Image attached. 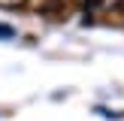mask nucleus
Segmentation results:
<instances>
[{
	"label": "nucleus",
	"instance_id": "obj_1",
	"mask_svg": "<svg viewBox=\"0 0 124 121\" xmlns=\"http://www.w3.org/2000/svg\"><path fill=\"white\" fill-rule=\"evenodd\" d=\"M79 6V0H39V12L48 18H67L73 15Z\"/></svg>",
	"mask_w": 124,
	"mask_h": 121
},
{
	"label": "nucleus",
	"instance_id": "obj_4",
	"mask_svg": "<svg viewBox=\"0 0 124 121\" xmlns=\"http://www.w3.org/2000/svg\"><path fill=\"white\" fill-rule=\"evenodd\" d=\"M15 36V27H9V24H0V39H12Z\"/></svg>",
	"mask_w": 124,
	"mask_h": 121
},
{
	"label": "nucleus",
	"instance_id": "obj_3",
	"mask_svg": "<svg viewBox=\"0 0 124 121\" xmlns=\"http://www.w3.org/2000/svg\"><path fill=\"white\" fill-rule=\"evenodd\" d=\"M109 9H112L118 18H124V0H109Z\"/></svg>",
	"mask_w": 124,
	"mask_h": 121
},
{
	"label": "nucleus",
	"instance_id": "obj_5",
	"mask_svg": "<svg viewBox=\"0 0 124 121\" xmlns=\"http://www.w3.org/2000/svg\"><path fill=\"white\" fill-rule=\"evenodd\" d=\"M82 3H85V9H97V6L109 3V0H82Z\"/></svg>",
	"mask_w": 124,
	"mask_h": 121
},
{
	"label": "nucleus",
	"instance_id": "obj_2",
	"mask_svg": "<svg viewBox=\"0 0 124 121\" xmlns=\"http://www.w3.org/2000/svg\"><path fill=\"white\" fill-rule=\"evenodd\" d=\"M30 0H0V9H24Z\"/></svg>",
	"mask_w": 124,
	"mask_h": 121
}]
</instances>
